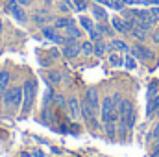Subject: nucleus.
Instances as JSON below:
<instances>
[{
  "instance_id": "obj_1",
  "label": "nucleus",
  "mask_w": 159,
  "mask_h": 157,
  "mask_svg": "<svg viewBox=\"0 0 159 157\" xmlns=\"http://www.w3.org/2000/svg\"><path fill=\"white\" fill-rule=\"evenodd\" d=\"M4 104H6V107L17 109L22 104V89L20 87H7L4 91Z\"/></svg>"
},
{
  "instance_id": "obj_2",
  "label": "nucleus",
  "mask_w": 159,
  "mask_h": 157,
  "mask_svg": "<svg viewBox=\"0 0 159 157\" xmlns=\"http://www.w3.org/2000/svg\"><path fill=\"white\" fill-rule=\"evenodd\" d=\"M35 98V83L34 81H24L22 87V113H28Z\"/></svg>"
},
{
  "instance_id": "obj_3",
  "label": "nucleus",
  "mask_w": 159,
  "mask_h": 157,
  "mask_svg": "<svg viewBox=\"0 0 159 157\" xmlns=\"http://www.w3.org/2000/svg\"><path fill=\"white\" fill-rule=\"evenodd\" d=\"M129 54H131V56H135L139 61H150V59H154V57H156L154 50H152V48H148V46H144L143 43H135L133 46H129Z\"/></svg>"
},
{
  "instance_id": "obj_4",
  "label": "nucleus",
  "mask_w": 159,
  "mask_h": 157,
  "mask_svg": "<svg viewBox=\"0 0 159 157\" xmlns=\"http://www.w3.org/2000/svg\"><path fill=\"white\" fill-rule=\"evenodd\" d=\"M61 56L67 57V59H76V57L80 56V43H78V39L65 37L63 48H61Z\"/></svg>"
},
{
  "instance_id": "obj_5",
  "label": "nucleus",
  "mask_w": 159,
  "mask_h": 157,
  "mask_svg": "<svg viewBox=\"0 0 159 157\" xmlns=\"http://www.w3.org/2000/svg\"><path fill=\"white\" fill-rule=\"evenodd\" d=\"M41 34H43L44 39L52 41V43H56V44H63V43H65V37L59 34V30H57L54 24H44V26H41Z\"/></svg>"
},
{
  "instance_id": "obj_6",
  "label": "nucleus",
  "mask_w": 159,
  "mask_h": 157,
  "mask_svg": "<svg viewBox=\"0 0 159 157\" xmlns=\"http://www.w3.org/2000/svg\"><path fill=\"white\" fill-rule=\"evenodd\" d=\"M6 11H7L19 24H26V22H28V13H26V9H24L22 6L15 4V6H11V7H6Z\"/></svg>"
},
{
  "instance_id": "obj_7",
  "label": "nucleus",
  "mask_w": 159,
  "mask_h": 157,
  "mask_svg": "<svg viewBox=\"0 0 159 157\" xmlns=\"http://www.w3.org/2000/svg\"><path fill=\"white\" fill-rule=\"evenodd\" d=\"M87 102H89V105L94 109V113L100 117V96H98V91L94 89V87H89L87 91H85V96H83Z\"/></svg>"
},
{
  "instance_id": "obj_8",
  "label": "nucleus",
  "mask_w": 159,
  "mask_h": 157,
  "mask_svg": "<svg viewBox=\"0 0 159 157\" xmlns=\"http://www.w3.org/2000/svg\"><path fill=\"white\" fill-rule=\"evenodd\" d=\"M115 111V107H113V96H106L104 100H102V109H100V120L106 124V122H109V118H111V113Z\"/></svg>"
},
{
  "instance_id": "obj_9",
  "label": "nucleus",
  "mask_w": 159,
  "mask_h": 157,
  "mask_svg": "<svg viewBox=\"0 0 159 157\" xmlns=\"http://www.w3.org/2000/svg\"><path fill=\"white\" fill-rule=\"evenodd\" d=\"M67 111H69V117L72 118L74 122L81 118V104L78 102V98H76V96H70V98H69Z\"/></svg>"
},
{
  "instance_id": "obj_10",
  "label": "nucleus",
  "mask_w": 159,
  "mask_h": 157,
  "mask_svg": "<svg viewBox=\"0 0 159 157\" xmlns=\"http://www.w3.org/2000/svg\"><path fill=\"white\" fill-rule=\"evenodd\" d=\"M80 104H81V118H83L87 124H96V117H98V115H96V113H94V109L89 105V102L83 98Z\"/></svg>"
},
{
  "instance_id": "obj_11",
  "label": "nucleus",
  "mask_w": 159,
  "mask_h": 157,
  "mask_svg": "<svg viewBox=\"0 0 159 157\" xmlns=\"http://www.w3.org/2000/svg\"><path fill=\"white\" fill-rule=\"evenodd\" d=\"M91 13H93V19L98 20V22H107L109 20V15L106 11V6H102V4H96L94 2L91 6Z\"/></svg>"
},
{
  "instance_id": "obj_12",
  "label": "nucleus",
  "mask_w": 159,
  "mask_h": 157,
  "mask_svg": "<svg viewBox=\"0 0 159 157\" xmlns=\"http://www.w3.org/2000/svg\"><path fill=\"white\" fill-rule=\"evenodd\" d=\"M107 52H120V54H128L129 46L122 39H111V43L107 44Z\"/></svg>"
},
{
  "instance_id": "obj_13",
  "label": "nucleus",
  "mask_w": 159,
  "mask_h": 157,
  "mask_svg": "<svg viewBox=\"0 0 159 157\" xmlns=\"http://www.w3.org/2000/svg\"><path fill=\"white\" fill-rule=\"evenodd\" d=\"M63 32H65V37H70V39H81V35H83V30L80 28L76 22L69 24Z\"/></svg>"
},
{
  "instance_id": "obj_14",
  "label": "nucleus",
  "mask_w": 159,
  "mask_h": 157,
  "mask_svg": "<svg viewBox=\"0 0 159 157\" xmlns=\"http://www.w3.org/2000/svg\"><path fill=\"white\" fill-rule=\"evenodd\" d=\"M56 7H57V11H59L61 15H70V13L74 11L72 0H57V2H56Z\"/></svg>"
},
{
  "instance_id": "obj_15",
  "label": "nucleus",
  "mask_w": 159,
  "mask_h": 157,
  "mask_svg": "<svg viewBox=\"0 0 159 157\" xmlns=\"http://www.w3.org/2000/svg\"><path fill=\"white\" fill-rule=\"evenodd\" d=\"M94 54V43L91 39L87 41H81L80 43V56H83V57H91Z\"/></svg>"
},
{
  "instance_id": "obj_16",
  "label": "nucleus",
  "mask_w": 159,
  "mask_h": 157,
  "mask_svg": "<svg viewBox=\"0 0 159 157\" xmlns=\"http://www.w3.org/2000/svg\"><path fill=\"white\" fill-rule=\"evenodd\" d=\"M72 22H76L70 15H59V17H56L54 19V26L57 28V30H65L69 24H72Z\"/></svg>"
},
{
  "instance_id": "obj_17",
  "label": "nucleus",
  "mask_w": 159,
  "mask_h": 157,
  "mask_svg": "<svg viewBox=\"0 0 159 157\" xmlns=\"http://www.w3.org/2000/svg\"><path fill=\"white\" fill-rule=\"evenodd\" d=\"M111 26H113V30H115V34H128V30H126V24H124V19L120 17V15H115V17H111Z\"/></svg>"
},
{
  "instance_id": "obj_18",
  "label": "nucleus",
  "mask_w": 159,
  "mask_h": 157,
  "mask_svg": "<svg viewBox=\"0 0 159 157\" xmlns=\"http://www.w3.org/2000/svg\"><path fill=\"white\" fill-rule=\"evenodd\" d=\"M78 22H80V26H81V30L83 32H91V30H94V20L91 19V17H87V15H80V19H78Z\"/></svg>"
},
{
  "instance_id": "obj_19",
  "label": "nucleus",
  "mask_w": 159,
  "mask_h": 157,
  "mask_svg": "<svg viewBox=\"0 0 159 157\" xmlns=\"http://www.w3.org/2000/svg\"><path fill=\"white\" fill-rule=\"evenodd\" d=\"M46 78H48V83H50V85H59V83L63 81V74H61V70H57V69H50L48 74H46Z\"/></svg>"
},
{
  "instance_id": "obj_20",
  "label": "nucleus",
  "mask_w": 159,
  "mask_h": 157,
  "mask_svg": "<svg viewBox=\"0 0 159 157\" xmlns=\"http://www.w3.org/2000/svg\"><path fill=\"white\" fill-rule=\"evenodd\" d=\"M129 35H131L133 39L137 41V43H144V41L148 39V35H150V34H148V32H144L143 28H139V26H135V28H133V30L129 32Z\"/></svg>"
},
{
  "instance_id": "obj_21",
  "label": "nucleus",
  "mask_w": 159,
  "mask_h": 157,
  "mask_svg": "<svg viewBox=\"0 0 159 157\" xmlns=\"http://www.w3.org/2000/svg\"><path fill=\"white\" fill-rule=\"evenodd\" d=\"M106 54H107V44L104 43V39L96 41V43H94V54H93V56L102 59V57H106Z\"/></svg>"
},
{
  "instance_id": "obj_22",
  "label": "nucleus",
  "mask_w": 159,
  "mask_h": 157,
  "mask_svg": "<svg viewBox=\"0 0 159 157\" xmlns=\"http://www.w3.org/2000/svg\"><path fill=\"white\" fill-rule=\"evenodd\" d=\"M94 28H96L104 37H111V35L115 34L113 26H109V24H106V22H96V24H94Z\"/></svg>"
},
{
  "instance_id": "obj_23",
  "label": "nucleus",
  "mask_w": 159,
  "mask_h": 157,
  "mask_svg": "<svg viewBox=\"0 0 159 157\" xmlns=\"http://www.w3.org/2000/svg\"><path fill=\"white\" fill-rule=\"evenodd\" d=\"M9 79H11V76L7 70H0V102H2V92L9 87Z\"/></svg>"
},
{
  "instance_id": "obj_24",
  "label": "nucleus",
  "mask_w": 159,
  "mask_h": 157,
  "mask_svg": "<svg viewBox=\"0 0 159 157\" xmlns=\"http://www.w3.org/2000/svg\"><path fill=\"white\" fill-rule=\"evenodd\" d=\"M157 107H159V92L156 94V96H154V98H150V100H148V107H146V115H148V117H152V115H154V111H156Z\"/></svg>"
},
{
  "instance_id": "obj_25",
  "label": "nucleus",
  "mask_w": 159,
  "mask_h": 157,
  "mask_svg": "<svg viewBox=\"0 0 159 157\" xmlns=\"http://www.w3.org/2000/svg\"><path fill=\"white\" fill-rule=\"evenodd\" d=\"M124 67H126L128 70H135V69H137V57L131 56V54H126V56H124Z\"/></svg>"
},
{
  "instance_id": "obj_26",
  "label": "nucleus",
  "mask_w": 159,
  "mask_h": 157,
  "mask_svg": "<svg viewBox=\"0 0 159 157\" xmlns=\"http://www.w3.org/2000/svg\"><path fill=\"white\" fill-rule=\"evenodd\" d=\"M109 63L113 67H122L124 65V57L120 56V52H109Z\"/></svg>"
},
{
  "instance_id": "obj_27",
  "label": "nucleus",
  "mask_w": 159,
  "mask_h": 157,
  "mask_svg": "<svg viewBox=\"0 0 159 157\" xmlns=\"http://www.w3.org/2000/svg\"><path fill=\"white\" fill-rule=\"evenodd\" d=\"M104 128H106V133H107L109 139H115L117 137V122H106Z\"/></svg>"
},
{
  "instance_id": "obj_28",
  "label": "nucleus",
  "mask_w": 159,
  "mask_h": 157,
  "mask_svg": "<svg viewBox=\"0 0 159 157\" xmlns=\"http://www.w3.org/2000/svg\"><path fill=\"white\" fill-rule=\"evenodd\" d=\"M89 2L91 0H72V4H74V11H85V9H89L91 6H89Z\"/></svg>"
},
{
  "instance_id": "obj_29",
  "label": "nucleus",
  "mask_w": 159,
  "mask_h": 157,
  "mask_svg": "<svg viewBox=\"0 0 159 157\" xmlns=\"http://www.w3.org/2000/svg\"><path fill=\"white\" fill-rule=\"evenodd\" d=\"M54 102H56V105H59L61 109H67V104H69V100H67L63 94H54Z\"/></svg>"
},
{
  "instance_id": "obj_30",
  "label": "nucleus",
  "mask_w": 159,
  "mask_h": 157,
  "mask_svg": "<svg viewBox=\"0 0 159 157\" xmlns=\"http://www.w3.org/2000/svg\"><path fill=\"white\" fill-rule=\"evenodd\" d=\"M157 92H159V91H157V83H156V81H152V83L148 85V94H146V98L150 100V98H154Z\"/></svg>"
},
{
  "instance_id": "obj_31",
  "label": "nucleus",
  "mask_w": 159,
  "mask_h": 157,
  "mask_svg": "<svg viewBox=\"0 0 159 157\" xmlns=\"http://www.w3.org/2000/svg\"><path fill=\"white\" fill-rule=\"evenodd\" d=\"M150 39L154 41V44H159V30H157V28L150 32Z\"/></svg>"
},
{
  "instance_id": "obj_32",
  "label": "nucleus",
  "mask_w": 159,
  "mask_h": 157,
  "mask_svg": "<svg viewBox=\"0 0 159 157\" xmlns=\"http://www.w3.org/2000/svg\"><path fill=\"white\" fill-rule=\"evenodd\" d=\"M120 102H122V96H120L119 92L113 94V107H115V109H119L120 107Z\"/></svg>"
},
{
  "instance_id": "obj_33",
  "label": "nucleus",
  "mask_w": 159,
  "mask_h": 157,
  "mask_svg": "<svg viewBox=\"0 0 159 157\" xmlns=\"http://www.w3.org/2000/svg\"><path fill=\"white\" fill-rule=\"evenodd\" d=\"M156 137H159V122L156 124V126H154V128H152V131H150V139L154 141Z\"/></svg>"
},
{
  "instance_id": "obj_34",
  "label": "nucleus",
  "mask_w": 159,
  "mask_h": 157,
  "mask_svg": "<svg viewBox=\"0 0 159 157\" xmlns=\"http://www.w3.org/2000/svg\"><path fill=\"white\" fill-rule=\"evenodd\" d=\"M148 9H150V15H156V17H159V6H150Z\"/></svg>"
},
{
  "instance_id": "obj_35",
  "label": "nucleus",
  "mask_w": 159,
  "mask_h": 157,
  "mask_svg": "<svg viewBox=\"0 0 159 157\" xmlns=\"http://www.w3.org/2000/svg\"><path fill=\"white\" fill-rule=\"evenodd\" d=\"M17 4L22 7H28V6H32V0H17Z\"/></svg>"
},
{
  "instance_id": "obj_36",
  "label": "nucleus",
  "mask_w": 159,
  "mask_h": 157,
  "mask_svg": "<svg viewBox=\"0 0 159 157\" xmlns=\"http://www.w3.org/2000/svg\"><path fill=\"white\" fill-rule=\"evenodd\" d=\"M17 4V0H4V6L6 7H11V6H15Z\"/></svg>"
},
{
  "instance_id": "obj_37",
  "label": "nucleus",
  "mask_w": 159,
  "mask_h": 157,
  "mask_svg": "<svg viewBox=\"0 0 159 157\" xmlns=\"http://www.w3.org/2000/svg\"><path fill=\"white\" fill-rule=\"evenodd\" d=\"M152 157H159V146L154 148V152H152Z\"/></svg>"
},
{
  "instance_id": "obj_38",
  "label": "nucleus",
  "mask_w": 159,
  "mask_h": 157,
  "mask_svg": "<svg viewBox=\"0 0 159 157\" xmlns=\"http://www.w3.org/2000/svg\"><path fill=\"white\" fill-rule=\"evenodd\" d=\"M39 2H43L44 6H52L54 4V0H39Z\"/></svg>"
},
{
  "instance_id": "obj_39",
  "label": "nucleus",
  "mask_w": 159,
  "mask_h": 157,
  "mask_svg": "<svg viewBox=\"0 0 159 157\" xmlns=\"http://www.w3.org/2000/svg\"><path fill=\"white\" fill-rule=\"evenodd\" d=\"M156 146H159V137H156V139H154V148H156Z\"/></svg>"
},
{
  "instance_id": "obj_40",
  "label": "nucleus",
  "mask_w": 159,
  "mask_h": 157,
  "mask_svg": "<svg viewBox=\"0 0 159 157\" xmlns=\"http://www.w3.org/2000/svg\"><path fill=\"white\" fill-rule=\"evenodd\" d=\"M35 157H44V154L43 152H35Z\"/></svg>"
},
{
  "instance_id": "obj_41",
  "label": "nucleus",
  "mask_w": 159,
  "mask_h": 157,
  "mask_svg": "<svg viewBox=\"0 0 159 157\" xmlns=\"http://www.w3.org/2000/svg\"><path fill=\"white\" fill-rule=\"evenodd\" d=\"M2 30H4V24H2V19H0V34H2Z\"/></svg>"
},
{
  "instance_id": "obj_42",
  "label": "nucleus",
  "mask_w": 159,
  "mask_h": 157,
  "mask_svg": "<svg viewBox=\"0 0 159 157\" xmlns=\"http://www.w3.org/2000/svg\"><path fill=\"white\" fill-rule=\"evenodd\" d=\"M154 115H156V117H159V107L156 109V111H154Z\"/></svg>"
},
{
  "instance_id": "obj_43",
  "label": "nucleus",
  "mask_w": 159,
  "mask_h": 157,
  "mask_svg": "<svg viewBox=\"0 0 159 157\" xmlns=\"http://www.w3.org/2000/svg\"><path fill=\"white\" fill-rule=\"evenodd\" d=\"M2 4H4V0H0V6H2Z\"/></svg>"
}]
</instances>
